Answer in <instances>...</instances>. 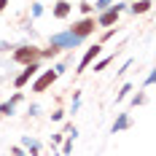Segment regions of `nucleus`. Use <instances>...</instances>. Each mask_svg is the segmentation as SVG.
I'll list each match as a JSON object with an SVG mask.
<instances>
[{
	"instance_id": "obj_15",
	"label": "nucleus",
	"mask_w": 156,
	"mask_h": 156,
	"mask_svg": "<svg viewBox=\"0 0 156 156\" xmlns=\"http://www.w3.org/2000/svg\"><path fill=\"white\" fill-rule=\"evenodd\" d=\"M132 92H135V86H132V83H124V86L116 92V102H124V100H126V97H129Z\"/></svg>"
},
{
	"instance_id": "obj_23",
	"label": "nucleus",
	"mask_w": 156,
	"mask_h": 156,
	"mask_svg": "<svg viewBox=\"0 0 156 156\" xmlns=\"http://www.w3.org/2000/svg\"><path fill=\"white\" fill-rule=\"evenodd\" d=\"M110 5H113V0H97V3H94L97 11H105V8H110Z\"/></svg>"
},
{
	"instance_id": "obj_22",
	"label": "nucleus",
	"mask_w": 156,
	"mask_h": 156,
	"mask_svg": "<svg viewBox=\"0 0 156 156\" xmlns=\"http://www.w3.org/2000/svg\"><path fill=\"white\" fill-rule=\"evenodd\" d=\"M143 86H145V89H151V86H154V70H148V73H145V78H143Z\"/></svg>"
},
{
	"instance_id": "obj_4",
	"label": "nucleus",
	"mask_w": 156,
	"mask_h": 156,
	"mask_svg": "<svg viewBox=\"0 0 156 156\" xmlns=\"http://www.w3.org/2000/svg\"><path fill=\"white\" fill-rule=\"evenodd\" d=\"M126 11V3H113L110 8L105 11H100V16H94L97 19V27H113V24H119V16Z\"/></svg>"
},
{
	"instance_id": "obj_19",
	"label": "nucleus",
	"mask_w": 156,
	"mask_h": 156,
	"mask_svg": "<svg viewBox=\"0 0 156 156\" xmlns=\"http://www.w3.org/2000/svg\"><path fill=\"white\" fill-rule=\"evenodd\" d=\"M62 156H70L73 154V137H65L62 140V151H59Z\"/></svg>"
},
{
	"instance_id": "obj_28",
	"label": "nucleus",
	"mask_w": 156,
	"mask_h": 156,
	"mask_svg": "<svg viewBox=\"0 0 156 156\" xmlns=\"http://www.w3.org/2000/svg\"><path fill=\"white\" fill-rule=\"evenodd\" d=\"M5 51H14V43H5V41H0V54H5Z\"/></svg>"
},
{
	"instance_id": "obj_3",
	"label": "nucleus",
	"mask_w": 156,
	"mask_h": 156,
	"mask_svg": "<svg viewBox=\"0 0 156 156\" xmlns=\"http://www.w3.org/2000/svg\"><path fill=\"white\" fill-rule=\"evenodd\" d=\"M57 70L51 67V70H41L38 76L30 81V92H35V94H43V92H48L51 86H54V81H57Z\"/></svg>"
},
{
	"instance_id": "obj_17",
	"label": "nucleus",
	"mask_w": 156,
	"mask_h": 156,
	"mask_svg": "<svg viewBox=\"0 0 156 156\" xmlns=\"http://www.w3.org/2000/svg\"><path fill=\"white\" fill-rule=\"evenodd\" d=\"M62 135H65V137H73V140H76V137H78V129H76V124H73V121H67V124L62 126Z\"/></svg>"
},
{
	"instance_id": "obj_11",
	"label": "nucleus",
	"mask_w": 156,
	"mask_h": 156,
	"mask_svg": "<svg viewBox=\"0 0 156 156\" xmlns=\"http://www.w3.org/2000/svg\"><path fill=\"white\" fill-rule=\"evenodd\" d=\"M129 126H132V116H129V113H119L110 129H113V135H116V132H124V129H129Z\"/></svg>"
},
{
	"instance_id": "obj_26",
	"label": "nucleus",
	"mask_w": 156,
	"mask_h": 156,
	"mask_svg": "<svg viewBox=\"0 0 156 156\" xmlns=\"http://www.w3.org/2000/svg\"><path fill=\"white\" fill-rule=\"evenodd\" d=\"M22 100H24V92H14V94H11V100H8V102H14V105H19Z\"/></svg>"
},
{
	"instance_id": "obj_33",
	"label": "nucleus",
	"mask_w": 156,
	"mask_h": 156,
	"mask_svg": "<svg viewBox=\"0 0 156 156\" xmlns=\"http://www.w3.org/2000/svg\"><path fill=\"white\" fill-rule=\"evenodd\" d=\"M129 3H135V0H129Z\"/></svg>"
},
{
	"instance_id": "obj_12",
	"label": "nucleus",
	"mask_w": 156,
	"mask_h": 156,
	"mask_svg": "<svg viewBox=\"0 0 156 156\" xmlns=\"http://www.w3.org/2000/svg\"><path fill=\"white\" fill-rule=\"evenodd\" d=\"M151 5H154L151 0H135V3H126V8H129V11H132L135 16L148 14V11H151Z\"/></svg>"
},
{
	"instance_id": "obj_7",
	"label": "nucleus",
	"mask_w": 156,
	"mask_h": 156,
	"mask_svg": "<svg viewBox=\"0 0 156 156\" xmlns=\"http://www.w3.org/2000/svg\"><path fill=\"white\" fill-rule=\"evenodd\" d=\"M38 73H41V62H30V65H24V70H22V73L14 78V86H16V89H24V86H27V83H30V81L38 76Z\"/></svg>"
},
{
	"instance_id": "obj_31",
	"label": "nucleus",
	"mask_w": 156,
	"mask_h": 156,
	"mask_svg": "<svg viewBox=\"0 0 156 156\" xmlns=\"http://www.w3.org/2000/svg\"><path fill=\"white\" fill-rule=\"evenodd\" d=\"M5 8H8V0H0V14H3Z\"/></svg>"
},
{
	"instance_id": "obj_24",
	"label": "nucleus",
	"mask_w": 156,
	"mask_h": 156,
	"mask_svg": "<svg viewBox=\"0 0 156 156\" xmlns=\"http://www.w3.org/2000/svg\"><path fill=\"white\" fill-rule=\"evenodd\" d=\"M51 121H65V110H62V108L51 110Z\"/></svg>"
},
{
	"instance_id": "obj_1",
	"label": "nucleus",
	"mask_w": 156,
	"mask_h": 156,
	"mask_svg": "<svg viewBox=\"0 0 156 156\" xmlns=\"http://www.w3.org/2000/svg\"><path fill=\"white\" fill-rule=\"evenodd\" d=\"M11 59L16 65H30V62H41V46H35V43H22V46H14L11 51Z\"/></svg>"
},
{
	"instance_id": "obj_30",
	"label": "nucleus",
	"mask_w": 156,
	"mask_h": 156,
	"mask_svg": "<svg viewBox=\"0 0 156 156\" xmlns=\"http://www.w3.org/2000/svg\"><path fill=\"white\" fill-rule=\"evenodd\" d=\"M43 14V5L41 3H32V16H41Z\"/></svg>"
},
{
	"instance_id": "obj_16",
	"label": "nucleus",
	"mask_w": 156,
	"mask_h": 156,
	"mask_svg": "<svg viewBox=\"0 0 156 156\" xmlns=\"http://www.w3.org/2000/svg\"><path fill=\"white\" fill-rule=\"evenodd\" d=\"M59 54H62V51H59V48H57V46H48V48H41V59H57V57H59Z\"/></svg>"
},
{
	"instance_id": "obj_29",
	"label": "nucleus",
	"mask_w": 156,
	"mask_h": 156,
	"mask_svg": "<svg viewBox=\"0 0 156 156\" xmlns=\"http://www.w3.org/2000/svg\"><path fill=\"white\" fill-rule=\"evenodd\" d=\"M27 113H30V116H41V105H35V102H32L30 108H27Z\"/></svg>"
},
{
	"instance_id": "obj_8",
	"label": "nucleus",
	"mask_w": 156,
	"mask_h": 156,
	"mask_svg": "<svg viewBox=\"0 0 156 156\" xmlns=\"http://www.w3.org/2000/svg\"><path fill=\"white\" fill-rule=\"evenodd\" d=\"M70 14H73L70 0H57V3L51 5V16H54V19H67Z\"/></svg>"
},
{
	"instance_id": "obj_21",
	"label": "nucleus",
	"mask_w": 156,
	"mask_h": 156,
	"mask_svg": "<svg viewBox=\"0 0 156 156\" xmlns=\"http://www.w3.org/2000/svg\"><path fill=\"white\" fill-rule=\"evenodd\" d=\"M132 65H135V59H126V62L121 65V67H119V70H116V76H119V78H124L126 73H129V67H132Z\"/></svg>"
},
{
	"instance_id": "obj_32",
	"label": "nucleus",
	"mask_w": 156,
	"mask_h": 156,
	"mask_svg": "<svg viewBox=\"0 0 156 156\" xmlns=\"http://www.w3.org/2000/svg\"><path fill=\"white\" fill-rule=\"evenodd\" d=\"M54 156H62V154H54Z\"/></svg>"
},
{
	"instance_id": "obj_20",
	"label": "nucleus",
	"mask_w": 156,
	"mask_h": 156,
	"mask_svg": "<svg viewBox=\"0 0 156 156\" xmlns=\"http://www.w3.org/2000/svg\"><path fill=\"white\" fill-rule=\"evenodd\" d=\"M14 102H0V116H14Z\"/></svg>"
},
{
	"instance_id": "obj_18",
	"label": "nucleus",
	"mask_w": 156,
	"mask_h": 156,
	"mask_svg": "<svg viewBox=\"0 0 156 156\" xmlns=\"http://www.w3.org/2000/svg\"><path fill=\"white\" fill-rule=\"evenodd\" d=\"M78 11H81V16H92L94 5L89 3V0H81V3H78Z\"/></svg>"
},
{
	"instance_id": "obj_10",
	"label": "nucleus",
	"mask_w": 156,
	"mask_h": 156,
	"mask_svg": "<svg viewBox=\"0 0 156 156\" xmlns=\"http://www.w3.org/2000/svg\"><path fill=\"white\" fill-rule=\"evenodd\" d=\"M119 51H121V48H116V54H119ZM116 54H105V57H100L97 62H92L89 67H94V73H102L105 67H110V65L116 62Z\"/></svg>"
},
{
	"instance_id": "obj_2",
	"label": "nucleus",
	"mask_w": 156,
	"mask_h": 156,
	"mask_svg": "<svg viewBox=\"0 0 156 156\" xmlns=\"http://www.w3.org/2000/svg\"><path fill=\"white\" fill-rule=\"evenodd\" d=\"M97 30H100V27H97V19H94V16H81L78 22L70 24V30H67V32H70L73 38H78V41H86V38L94 35Z\"/></svg>"
},
{
	"instance_id": "obj_27",
	"label": "nucleus",
	"mask_w": 156,
	"mask_h": 156,
	"mask_svg": "<svg viewBox=\"0 0 156 156\" xmlns=\"http://www.w3.org/2000/svg\"><path fill=\"white\" fill-rule=\"evenodd\" d=\"M11 156H27V154H24L22 145H11Z\"/></svg>"
},
{
	"instance_id": "obj_13",
	"label": "nucleus",
	"mask_w": 156,
	"mask_h": 156,
	"mask_svg": "<svg viewBox=\"0 0 156 156\" xmlns=\"http://www.w3.org/2000/svg\"><path fill=\"white\" fill-rule=\"evenodd\" d=\"M119 32H121V27H119V24H116V27H108V30H102V32H100V41H97V43H100V46H105L110 38H116Z\"/></svg>"
},
{
	"instance_id": "obj_14",
	"label": "nucleus",
	"mask_w": 156,
	"mask_h": 156,
	"mask_svg": "<svg viewBox=\"0 0 156 156\" xmlns=\"http://www.w3.org/2000/svg\"><path fill=\"white\" fill-rule=\"evenodd\" d=\"M129 102H132V108H140V105L148 102V94L145 92H135V94H129Z\"/></svg>"
},
{
	"instance_id": "obj_5",
	"label": "nucleus",
	"mask_w": 156,
	"mask_h": 156,
	"mask_svg": "<svg viewBox=\"0 0 156 156\" xmlns=\"http://www.w3.org/2000/svg\"><path fill=\"white\" fill-rule=\"evenodd\" d=\"M100 57H102V46H100V43H94V46H89L86 51H83V57L78 59V67L73 70V73H76V76H81V73H86V70H89V65H92V62H97Z\"/></svg>"
},
{
	"instance_id": "obj_9",
	"label": "nucleus",
	"mask_w": 156,
	"mask_h": 156,
	"mask_svg": "<svg viewBox=\"0 0 156 156\" xmlns=\"http://www.w3.org/2000/svg\"><path fill=\"white\" fill-rule=\"evenodd\" d=\"M22 148H24L27 156H41V143L35 140V137H30V135L22 137Z\"/></svg>"
},
{
	"instance_id": "obj_6",
	"label": "nucleus",
	"mask_w": 156,
	"mask_h": 156,
	"mask_svg": "<svg viewBox=\"0 0 156 156\" xmlns=\"http://www.w3.org/2000/svg\"><path fill=\"white\" fill-rule=\"evenodd\" d=\"M48 46H57L59 51H70V48L81 46V41H78V38H73L70 32H54V35H51V43H48Z\"/></svg>"
},
{
	"instance_id": "obj_25",
	"label": "nucleus",
	"mask_w": 156,
	"mask_h": 156,
	"mask_svg": "<svg viewBox=\"0 0 156 156\" xmlns=\"http://www.w3.org/2000/svg\"><path fill=\"white\" fill-rule=\"evenodd\" d=\"M62 140H65V135H62V132L51 135V145H54V148H57V145H62Z\"/></svg>"
}]
</instances>
